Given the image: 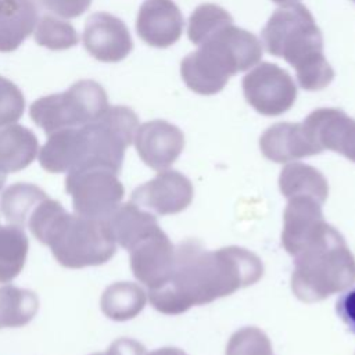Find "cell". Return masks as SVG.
<instances>
[{
    "label": "cell",
    "mask_w": 355,
    "mask_h": 355,
    "mask_svg": "<svg viewBox=\"0 0 355 355\" xmlns=\"http://www.w3.org/2000/svg\"><path fill=\"white\" fill-rule=\"evenodd\" d=\"M35 133L18 123L0 126V171L14 173L29 166L37 155Z\"/></svg>",
    "instance_id": "obj_19"
},
{
    "label": "cell",
    "mask_w": 355,
    "mask_h": 355,
    "mask_svg": "<svg viewBox=\"0 0 355 355\" xmlns=\"http://www.w3.org/2000/svg\"><path fill=\"white\" fill-rule=\"evenodd\" d=\"M184 19L172 0H144L139 8L136 32L151 47L175 44L183 33Z\"/></svg>",
    "instance_id": "obj_15"
},
{
    "label": "cell",
    "mask_w": 355,
    "mask_h": 355,
    "mask_svg": "<svg viewBox=\"0 0 355 355\" xmlns=\"http://www.w3.org/2000/svg\"><path fill=\"white\" fill-rule=\"evenodd\" d=\"M262 58L259 39L234 24L226 25L209 36L196 51L180 62V75L194 93L211 96L219 93L233 75L257 65Z\"/></svg>",
    "instance_id": "obj_5"
},
{
    "label": "cell",
    "mask_w": 355,
    "mask_h": 355,
    "mask_svg": "<svg viewBox=\"0 0 355 355\" xmlns=\"http://www.w3.org/2000/svg\"><path fill=\"white\" fill-rule=\"evenodd\" d=\"M135 147L140 159L151 169H168L184 147V135L173 123L154 119L140 125L135 135Z\"/></svg>",
    "instance_id": "obj_14"
},
{
    "label": "cell",
    "mask_w": 355,
    "mask_h": 355,
    "mask_svg": "<svg viewBox=\"0 0 355 355\" xmlns=\"http://www.w3.org/2000/svg\"><path fill=\"white\" fill-rule=\"evenodd\" d=\"M176 247L166 233L158 227L129 250L133 276L148 290L165 284L175 269Z\"/></svg>",
    "instance_id": "obj_11"
},
{
    "label": "cell",
    "mask_w": 355,
    "mask_h": 355,
    "mask_svg": "<svg viewBox=\"0 0 355 355\" xmlns=\"http://www.w3.org/2000/svg\"><path fill=\"white\" fill-rule=\"evenodd\" d=\"M304 129L319 150H330L355 162V119L340 108H318L302 122Z\"/></svg>",
    "instance_id": "obj_12"
},
{
    "label": "cell",
    "mask_w": 355,
    "mask_h": 355,
    "mask_svg": "<svg viewBox=\"0 0 355 355\" xmlns=\"http://www.w3.org/2000/svg\"><path fill=\"white\" fill-rule=\"evenodd\" d=\"M279 189L286 200L294 197H308L324 204L329 196V183L320 171L302 164H287L279 175Z\"/></svg>",
    "instance_id": "obj_21"
},
{
    "label": "cell",
    "mask_w": 355,
    "mask_h": 355,
    "mask_svg": "<svg viewBox=\"0 0 355 355\" xmlns=\"http://www.w3.org/2000/svg\"><path fill=\"white\" fill-rule=\"evenodd\" d=\"M233 24L232 15L218 4H200L189 18L187 36L191 43L200 46L215 32Z\"/></svg>",
    "instance_id": "obj_26"
},
{
    "label": "cell",
    "mask_w": 355,
    "mask_h": 355,
    "mask_svg": "<svg viewBox=\"0 0 355 355\" xmlns=\"http://www.w3.org/2000/svg\"><path fill=\"white\" fill-rule=\"evenodd\" d=\"M104 354L105 355H146V348L143 344H140L133 338H118L108 347V349Z\"/></svg>",
    "instance_id": "obj_32"
},
{
    "label": "cell",
    "mask_w": 355,
    "mask_h": 355,
    "mask_svg": "<svg viewBox=\"0 0 355 355\" xmlns=\"http://www.w3.org/2000/svg\"><path fill=\"white\" fill-rule=\"evenodd\" d=\"M25 110V97L19 87L0 76V126L17 122Z\"/></svg>",
    "instance_id": "obj_29"
},
{
    "label": "cell",
    "mask_w": 355,
    "mask_h": 355,
    "mask_svg": "<svg viewBox=\"0 0 355 355\" xmlns=\"http://www.w3.org/2000/svg\"><path fill=\"white\" fill-rule=\"evenodd\" d=\"M147 302V293L136 283L116 282L101 294V312L111 320L125 322L136 318Z\"/></svg>",
    "instance_id": "obj_22"
},
{
    "label": "cell",
    "mask_w": 355,
    "mask_h": 355,
    "mask_svg": "<svg viewBox=\"0 0 355 355\" xmlns=\"http://www.w3.org/2000/svg\"><path fill=\"white\" fill-rule=\"evenodd\" d=\"M291 290L302 302H318L355 283V257L343 234L326 223L293 257Z\"/></svg>",
    "instance_id": "obj_6"
},
{
    "label": "cell",
    "mask_w": 355,
    "mask_h": 355,
    "mask_svg": "<svg viewBox=\"0 0 355 355\" xmlns=\"http://www.w3.org/2000/svg\"><path fill=\"white\" fill-rule=\"evenodd\" d=\"M28 227L37 241L50 247L55 261L69 269L103 265L116 251L105 219L71 215L49 197L35 208Z\"/></svg>",
    "instance_id": "obj_3"
},
{
    "label": "cell",
    "mask_w": 355,
    "mask_h": 355,
    "mask_svg": "<svg viewBox=\"0 0 355 355\" xmlns=\"http://www.w3.org/2000/svg\"><path fill=\"white\" fill-rule=\"evenodd\" d=\"M51 12L62 18H76L92 4V0H40Z\"/></svg>",
    "instance_id": "obj_30"
},
{
    "label": "cell",
    "mask_w": 355,
    "mask_h": 355,
    "mask_svg": "<svg viewBox=\"0 0 355 355\" xmlns=\"http://www.w3.org/2000/svg\"><path fill=\"white\" fill-rule=\"evenodd\" d=\"M147 355H187V354L183 349H179L175 347H164V348L154 349Z\"/></svg>",
    "instance_id": "obj_33"
},
{
    "label": "cell",
    "mask_w": 355,
    "mask_h": 355,
    "mask_svg": "<svg viewBox=\"0 0 355 355\" xmlns=\"http://www.w3.org/2000/svg\"><path fill=\"white\" fill-rule=\"evenodd\" d=\"M273 3H276V4H282V6H284V4H290V3H297L298 0H272Z\"/></svg>",
    "instance_id": "obj_34"
},
{
    "label": "cell",
    "mask_w": 355,
    "mask_h": 355,
    "mask_svg": "<svg viewBox=\"0 0 355 355\" xmlns=\"http://www.w3.org/2000/svg\"><path fill=\"white\" fill-rule=\"evenodd\" d=\"M36 24V0H0V53L17 50Z\"/></svg>",
    "instance_id": "obj_18"
},
{
    "label": "cell",
    "mask_w": 355,
    "mask_h": 355,
    "mask_svg": "<svg viewBox=\"0 0 355 355\" xmlns=\"http://www.w3.org/2000/svg\"><path fill=\"white\" fill-rule=\"evenodd\" d=\"M39 309L37 295L26 288L0 284V329L29 323Z\"/></svg>",
    "instance_id": "obj_24"
},
{
    "label": "cell",
    "mask_w": 355,
    "mask_h": 355,
    "mask_svg": "<svg viewBox=\"0 0 355 355\" xmlns=\"http://www.w3.org/2000/svg\"><path fill=\"white\" fill-rule=\"evenodd\" d=\"M82 40L86 51L101 62H119L133 49L125 22L104 11L94 12L86 19Z\"/></svg>",
    "instance_id": "obj_13"
},
{
    "label": "cell",
    "mask_w": 355,
    "mask_h": 355,
    "mask_svg": "<svg viewBox=\"0 0 355 355\" xmlns=\"http://www.w3.org/2000/svg\"><path fill=\"white\" fill-rule=\"evenodd\" d=\"M225 355H273V349L269 337L261 329L245 326L230 336Z\"/></svg>",
    "instance_id": "obj_28"
},
{
    "label": "cell",
    "mask_w": 355,
    "mask_h": 355,
    "mask_svg": "<svg viewBox=\"0 0 355 355\" xmlns=\"http://www.w3.org/2000/svg\"><path fill=\"white\" fill-rule=\"evenodd\" d=\"M65 190L72 197L75 214L94 219H107L119 207L125 194L118 173L101 166L69 172Z\"/></svg>",
    "instance_id": "obj_8"
},
{
    "label": "cell",
    "mask_w": 355,
    "mask_h": 355,
    "mask_svg": "<svg viewBox=\"0 0 355 355\" xmlns=\"http://www.w3.org/2000/svg\"><path fill=\"white\" fill-rule=\"evenodd\" d=\"M194 189L189 178L173 169L159 171L151 180L136 187L132 202L154 215H173L193 201Z\"/></svg>",
    "instance_id": "obj_10"
},
{
    "label": "cell",
    "mask_w": 355,
    "mask_h": 355,
    "mask_svg": "<svg viewBox=\"0 0 355 355\" xmlns=\"http://www.w3.org/2000/svg\"><path fill=\"white\" fill-rule=\"evenodd\" d=\"M108 107V97L103 86L96 80L82 79L62 93L35 100L29 107V115L36 126L49 136L62 129L93 122Z\"/></svg>",
    "instance_id": "obj_7"
},
{
    "label": "cell",
    "mask_w": 355,
    "mask_h": 355,
    "mask_svg": "<svg viewBox=\"0 0 355 355\" xmlns=\"http://www.w3.org/2000/svg\"><path fill=\"white\" fill-rule=\"evenodd\" d=\"M245 101L261 115L277 116L295 103L297 86L290 73L272 62L254 67L241 82Z\"/></svg>",
    "instance_id": "obj_9"
},
{
    "label": "cell",
    "mask_w": 355,
    "mask_h": 355,
    "mask_svg": "<svg viewBox=\"0 0 355 355\" xmlns=\"http://www.w3.org/2000/svg\"><path fill=\"white\" fill-rule=\"evenodd\" d=\"M326 223L322 204L316 200L308 197L287 200L282 230V244L284 250L294 257Z\"/></svg>",
    "instance_id": "obj_16"
},
{
    "label": "cell",
    "mask_w": 355,
    "mask_h": 355,
    "mask_svg": "<svg viewBox=\"0 0 355 355\" xmlns=\"http://www.w3.org/2000/svg\"><path fill=\"white\" fill-rule=\"evenodd\" d=\"M262 276L263 263L252 251L237 245L209 251L189 239L176 247L171 279L147 297L155 311L173 316L252 286Z\"/></svg>",
    "instance_id": "obj_1"
},
{
    "label": "cell",
    "mask_w": 355,
    "mask_h": 355,
    "mask_svg": "<svg viewBox=\"0 0 355 355\" xmlns=\"http://www.w3.org/2000/svg\"><path fill=\"white\" fill-rule=\"evenodd\" d=\"M262 155L277 164L320 154L308 137L302 123L277 122L269 126L259 137Z\"/></svg>",
    "instance_id": "obj_17"
},
{
    "label": "cell",
    "mask_w": 355,
    "mask_h": 355,
    "mask_svg": "<svg viewBox=\"0 0 355 355\" xmlns=\"http://www.w3.org/2000/svg\"><path fill=\"white\" fill-rule=\"evenodd\" d=\"M352 1H354V3H355V0H352Z\"/></svg>",
    "instance_id": "obj_37"
},
{
    "label": "cell",
    "mask_w": 355,
    "mask_h": 355,
    "mask_svg": "<svg viewBox=\"0 0 355 355\" xmlns=\"http://www.w3.org/2000/svg\"><path fill=\"white\" fill-rule=\"evenodd\" d=\"M336 312L345 326L355 334V287L345 291L336 302Z\"/></svg>",
    "instance_id": "obj_31"
},
{
    "label": "cell",
    "mask_w": 355,
    "mask_h": 355,
    "mask_svg": "<svg viewBox=\"0 0 355 355\" xmlns=\"http://www.w3.org/2000/svg\"><path fill=\"white\" fill-rule=\"evenodd\" d=\"M261 37L269 54L295 68L304 90H322L333 80L334 69L323 54L322 31L305 6L290 3L275 10Z\"/></svg>",
    "instance_id": "obj_4"
},
{
    "label": "cell",
    "mask_w": 355,
    "mask_h": 355,
    "mask_svg": "<svg viewBox=\"0 0 355 355\" xmlns=\"http://www.w3.org/2000/svg\"><path fill=\"white\" fill-rule=\"evenodd\" d=\"M35 31V42L50 50H67L78 44L79 36L76 29L67 21L53 15H43Z\"/></svg>",
    "instance_id": "obj_27"
},
{
    "label": "cell",
    "mask_w": 355,
    "mask_h": 355,
    "mask_svg": "<svg viewBox=\"0 0 355 355\" xmlns=\"http://www.w3.org/2000/svg\"><path fill=\"white\" fill-rule=\"evenodd\" d=\"M28 248V237L22 227L15 225L0 226V283H8L21 273Z\"/></svg>",
    "instance_id": "obj_25"
},
{
    "label": "cell",
    "mask_w": 355,
    "mask_h": 355,
    "mask_svg": "<svg viewBox=\"0 0 355 355\" xmlns=\"http://www.w3.org/2000/svg\"><path fill=\"white\" fill-rule=\"evenodd\" d=\"M49 196L32 183H14L0 196V211L8 223L25 227L33 209Z\"/></svg>",
    "instance_id": "obj_23"
},
{
    "label": "cell",
    "mask_w": 355,
    "mask_h": 355,
    "mask_svg": "<svg viewBox=\"0 0 355 355\" xmlns=\"http://www.w3.org/2000/svg\"><path fill=\"white\" fill-rule=\"evenodd\" d=\"M6 176H7V175H6L4 172H1V171H0V190H1V189H3V186H4V182H6Z\"/></svg>",
    "instance_id": "obj_35"
},
{
    "label": "cell",
    "mask_w": 355,
    "mask_h": 355,
    "mask_svg": "<svg viewBox=\"0 0 355 355\" xmlns=\"http://www.w3.org/2000/svg\"><path fill=\"white\" fill-rule=\"evenodd\" d=\"M139 118L125 105L108 107L97 119L79 128L49 135L37 158L50 173L101 166L115 173L122 169L125 150L133 143Z\"/></svg>",
    "instance_id": "obj_2"
},
{
    "label": "cell",
    "mask_w": 355,
    "mask_h": 355,
    "mask_svg": "<svg viewBox=\"0 0 355 355\" xmlns=\"http://www.w3.org/2000/svg\"><path fill=\"white\" fill-rule=\"evenodd\" d=\"M116 244L129 251L139 240L159 227L154 214L140 208L135 202L119 204L105 219Z\"/></svg>",
    "instance_id": "obj_20"
},
{
    "label": "cell",
    "mask_w": 355,
    "mask_h": 355,
    "mask_svg": "<svg viewBox=\"0 0 355 355\" xmlns=\"http://www.w3.org/2000/svg\"><path fill=\"white\" fill-rule=\"evenodd\" d=\"M90 355H105L104 352L103 354H100V352H96V354H90Z\"/></svg>",
    "instance_id": "obj_36"
}]
</instances>
